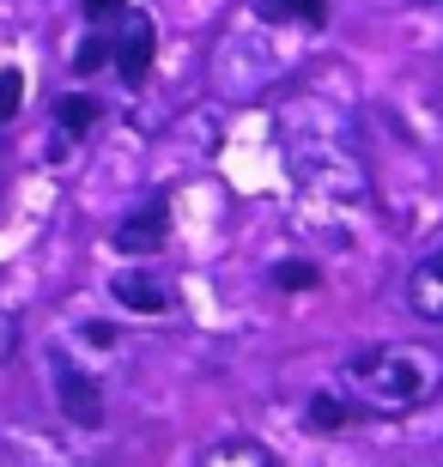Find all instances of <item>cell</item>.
Masks as SVG:
<instances>
[{
	"mask_svg": "<svg viewBox=\"0 0 443 467\" xmlns=\"http://www.w3.org/2000/svg\"><path fill=\"white\" fill-rule=\"evenodd\" d=\"M334 382H341V395L353 400V413L401 419V413H419V407L443 389V352L413 347V340L364 347L334 370Z\"/></svg>",
	"mask_w": 443,
	"mask_h": 467,
	"instance_id": "1",
	"label": "cell"
},
{
	"mask_svg": "<svg viewBox=\"0 0 443 467\" xmlns=\"http://www.w3.org/2000/svg\"><path fill=\"white\" fill-rule=\"evenodd\" d=\"M328 104H298V116H286V140H291V176L310 194H364L358 176V152L346 146V134L322 116Z\"/></svg>",
	"mask_w": 443,
	"mask_h": 467,
	"instance_id": "2",
	"label": "cell"
},
{
	"mask_svg": "<svg viewBox=\"0 0 443 467\" xmlns=\"http://www.w3.org/2000/svg\"><path fill=\"white\" fill-rule=\"evenodd\" d=\"M49 382H55V400H61V413L73 425H98L103 419V389L73 358H49Z\"/></svg>",
	"mask_w": 443,
	"mask_h": 467,
	"instance_id": "3",
	"label": "cell"
},
{
	"mask_svg": "<svg viewBox=\"0 0 443 467\" xmlns=\"http://www.w3.org/2000/svg\"><path fill=\"white\" fill-rule=\"evenodd\" d=\"M110 297H116L128 316H171V310H176V292H171L158 274H146V267H128V274H116Z\"/></svg>",
	"mask_w": 443,
	"mask_h": 467,
	"instance_id": "4",
	"label": "cell"
},
{
	"mask_svg": "<svg viewBox=\"0 0 443 467\" xmlns=\"http://www.w3.org/2000/svg\"><path fill=\"white\" fill-rule=\"evenodd\" d=\"M407 304L419 322H431V328H443V243H431L426 255L413 261L407 274Z\"/></svg>",
	"mask_w": 443,
	"mask_h": 467,
	"instance_id": "5",
	"label": "cell"
},
{
	"mask_svg": "<svg viewBox=\"0 0 443 467\" xmlns=\"http://www.w3.org/2000/svg\"><path fill=\"white\" fill-rule=\"evenodd\" d=\"M164 231H171L164 201H146L140 213H128V219L116 225V249H121V255H153L158 243H164Z\"/></svg>",
	"mask_w": 443,
	"mask_h": 467,
	"instance_id": "6",
	"label": "cell"
},
{
	"mask_svg": "<svg viewBox=\"0 0 443 467\" xmlns=\"http://www.w3.org/2000/svg\"><path fill=\"white\" fill-rule=\"evenodd\" d=\"M153 49H158V36H153V18L128 13V31H121V43H116V73L128 79V86H140V79L153 73Z\"/></svg>",
	"mask_w": 443,
	"mask_h": 467,
	"instance_id": "7",
	"label": "cell"
},
{
	"mask_svg": "<svg viewBox=\"0 0 443 467\" xmlns=\"http://www.w3.org/2000/svg\"><path fill=\"white\" fill-rule=\"evenodd\" d=\"M195 467H273V455L261 450L256 437H231V443H213Z\"/></svg>",
	"mask_w": 443,
	"mask_h": 467,
	"instance_id": "8",
	"label": "cell"
},
{
	"mask_svg": "<svg viewBox=\"0 0 443 467\" xmlns=\"http://www.w3.org/2000/svg\"><path fill=\"white\" fill-rule=\"evenodd\" d=\"M261 13L280 18V25H304V31H316V25H328V0H261Z\"/></svg>",
	"mask_w": 443,
	"mask_h": 467,
	"instance_id": "9",
	"label": "cell"
},
{
	"mask_svg": "<svg viewBox=\"0 0 443 467\" xmlns=\"http://www.w3.org/2000/svg\"><path fill=\"white\" fill-rule=\"evenodd\" d=\"M91 121H98V104H91V98H61V134H86Z\"/></svg>",
	"mask_w": 443,
	"mask_h": 467,
	"instance_id": "10",
	"label": "cell"
},
{
	"mask_svg": "<svg viewBox=\"0 0 443 467\" xmlns=\"http://www.w3.org/2000/svg\"><path fill=\"white\" fill-rule=\"evenodd\" d=\"M18 104H25V73H18V67H0V121H13Z\"/></svg>",
	"mask_w": 443,
	"mask_h": 467,
	"instance_id": "11",
	"label": "cell"
},
{
	"mask_svg": "<svg viewBox=\"0 0 443 467\" xmlns=\"http://www.w3.org/2000/svg\"><path fill=\"white\" fill-rule=\"evenodd\" d=\"M310 419H316V425H346V419H353V400L316 395V407H310Z\"/></svg>",
	"mask_w": 443,
	"mask_h": 467,
	"instance_id": "12",
	"label": "cell"
},
{
	"mask_svg": "<svg viewBox=\"0 0 443 467\" xmlns=\"http://www.w3.org/2000/svg\"><path fill=\"white\" fill-rule=\"evenodd\" d=\"M79 13L91 25H110V18H128V0H79Z\"/></svg>",
	"mask_w": 443,
	"mask_h": 467,
	"instance_id": "13",
	"label": "cell"
},
{
	"mask_svg": "<svg viewBox=\"0 0 443 467\" xmlns=\"http://www.w3.org/2000/svg\"><path fill=\"white\" fill-rule=\"evenodd\" d=\"M273 279H280V285H316V267H304V261H298V267H273Z\"/></svg>",
	"mask_w": 443,
	"mask_h": 467,
	"instance_id": "14",
	"label": "cell"
},
{
	"mask_svg": "<svg viewBox=\"0 0 443 467\" xmlns=\"http://www.w3.org/2000/svg\"><path fill=\"white\" fill-rule=\"evenodd\" d=\"M103 61H110V43H98V36H91L86 49H79V73H91V67H103Z\"/></svg>",
	"mask_w": 443,
	"mask_h": 467,
	"instance_id": "15",
	"label": "cell"
},
{
	"mask_svg": "<svg viewBox=\"0 0 443 467\" xmlns=\"http://www.w3.org/2000/svg\"><path fill=\"white\" fill-rule=\"evenodd\" d=\"M413 6H443V0H413Z\"/></svg>",
	"mask_w": 443,
	"mask_h": 467,
	"instance_id": "16",
	"label": "cell"
}]
</instances>
